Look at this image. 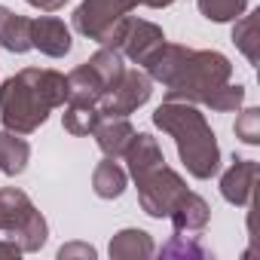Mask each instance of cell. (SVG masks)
Masks as SVG:
<instances>
[{"instance_id":"cell-28","label":"cell","mask_w":260,"mask_h":260,"mask_svg":"<svg viewBox=\"0 0 260 260\" xmlns=\"http://www.w3.org/2000/svg\"><path fill=\"white\" fill-rule=\"evenodd\" d=\"M141 4H147V7H153V10H162V7H172L175 0H141Z\"/></svg>"},{"instance_id":"cell-24","label":"cell","mask_w":260,"mask_h":260,"mask_svg":"<svg viewBox=\"0 0 260 260\" xmlns=\"http://www.w3.org/2000/svg\"><path fill=\"white\" fill-rule=\"evenodd\" d=\"M162 254H184V257L190 254V257H202L205 251H202L199 245H193V242H181V233H175V242H172V245H166V248H162Z\"/></svg>"},{"instance_id":"cell-18","label":"cell","mask_w":260,"mask_h":260,"mask_svg":"<svg viewBox=\"0 0 260 260\" xmlns=\"http://www.w3.org/2000/svg\"><path fill=\"white\" fill-rule=\"evenodd\" d=\"M92 187L101 199H116L122 190H125V172L107 156L104 162H98L95 175H92Z\"/></svg>"},{"instance_id":"cell-4","label":"cell","mask_w":260,"mask_h":260,"mask_svg":"<svg viewBox=\"0 0 260 260\" xmlns=\"http://www.w3.org/2000/svg\"><path fill=\"white\" fill-rule=\"evenodd\" d=\"M122 55L113 46L98 49L86 64H80L71 77H68V101L74 104H92L98 107V101L116 86V80L122 77Z\"/></svg>"},{"instance_id":"cell-2","label":"cell","mask_w":260,"mask_h":260,"mask_svg":"<svg viewBox=\"0 0 260 260\" xmlns=\"http://www.w3.org/2000/svg\"><path fill=\"white\" fill-rule=\"evenodd\" d=\"M153 122L178 141V153H181V159L193 178L205 181L220 169V150H217L214 132L193 104L166 101L162 107H156Z\"/></svg>"},{"instance_id":"cell-23","label":"cell","mask_w":260,"mask_h":260,"mask_svg":"<svg viewBox=\"0 0 260 260\" xmlns=\"http://www.w3.org/2000/svg\"><path fill=\"white\" fill-rule=\"evenodd\" d=\"M236 135H239L245 144H257V141H260V110H257V107H248V110L236 119Z\"/></svg>"},{"instance_id":"cell-20","label":"cell","mask_w":260,"mask_h":260,"mask_svg":"<svg viewBox=\"0 0 260 260\" xmlns=\"http://www.w3.org/2000/svg\"><path fill=\"white\" fill-rule=\"evenodd\" d=\"M248 0H199V13L211 22H233L245 13Z\"/></svg>"},{"instance_id":"cell-11","label":"cell","mask_w":260,"mask_h":260,"mask_svg":"<svg viewBox=\"0 0 260 260\" xmlns=\"http://www.w3.org/2000/svg\"><path fill=\"white\" fill-rule=\"evenodd\" d=\"M257 187V162L254 159H236V166L220 178V193L233 205H248Z\"/></svg>"},{"instance_id":"cell-21","label":"cell","mask_w":260,"mask_h":260,"mask_svg":"<svg viewBox=\"0 0 260 260\" xmlns=\"http://www.w3.org/2000/svg\"><path fill=\"white\" fill-rule=\"evenodd\" d=\"M257 16H260V13L245 16V19L236 25V31H233V40L239 43V49L248 55L251 64H257Z\"/></svg>"},{"instance_id":"cell-27","label":"cell","mask_w":260,"mask_h":260,"mask_svg":"<svg viewBox=\"0 0 260 260\" xmlns=\"http://www.w3.org/2000/svg\"><path fill=\"white\" fill-rule=\"evenodd\" d=\"M19 254H22V248L16 242H0V257H19Z\"/></svg>"},{"instance_id":"cell-6","label":"cell","mask_w":260,"mask_h":260,"mask_svg":"<svg viewBox=\"0 0 260 260\" xmlns=\"http://www.w3.org/2000/svg\"><path fill=\"white\" fill-rule=\"evenodd\" d=\"M138 4L141 0H83L74 13V28L101 46H113L128 13Z\"/></svg>"},{"instance_id":"cell-22","label":"cell","mask_w":260,"mask_h":260,"mask_svg":"<svg viewBox=\"0 0 260 260\" xmlns=\"http://www.w3.org/2000/svg\"><path fill=\"white\" fill-rule=\"evenodd\" d=\"M242 101H245V86H230V83H223L220 89H214V92L205 98V104H208L211 110H220V113L236 110Z\"/></svg>"},{"instance_id":"cell-8","label":"cell","mask_w":260,"mask_h":260,"mask_svg":"<svg viewBox=\"0 0 260 260\" xmlns=\"http://www.w3.org/2000/svg\"><path fill=\"white\" fill-rule=\"evenodd\" d=\"M150 98V77L141 71H122L116 86L98 101L101 116H128Z\"/></svg>"},{"instance_id":"cell-17","label":"cell","mask_w":260,"mask_h":260,"mask_svg":"<svg viewBox=\"0 0 260 260\" xmlns=\"http://www.w3.org/2000/svg\"><path fill=\"white\" fill-rule=\"evenodd\" d=\"M153 239L144 230H122L110 242V257H150Z\"/></svg>"},{"instance_id":"cell-15","label":"cell","mask_w":260,"mask_h":260,"mask_svg":"<svg viewBox=\"0 0 260 260\" xmlns=\"http://www.w3.org/2000/svg\"><path fill=\"white\" fill-rule=\"evenodd\" d=\"M0 46L10 52H28L31 49V19H22L0 7Z\"/></svg>"},{"instance_id":"cell-16","label":"cell","mask_w":260,"mask_h":260,"mask_svg":"<svg viewBox=\"0 0 260 260\" xmlns=\"http://www.w3.org/2000/svg\"><path fill=\"white\" fill-rule=\"evenodd\" d=\"M28 156H31V147L25 138L13 135L10 128L0 135V172L7 175H22L25 166H28Z\"/></svg>"},{"instance_id":"cell-9","label":"cell","mask_w":260,"mask_h":260,"mask_svg":"<svg viewBox=\"0 0 260 260\" xmlns=\"http://www.w3.org/2000/svg\"><path fill=\"white\" fill-rule=\"evenodd\" d=\"M162 43H166V34H162L156 25L141 22V19H125L119 37H116V43H113V49H122L132 61L147 64V61L156 55V49H159Z\"/></svg>"},{"instance_id":"cell-25","label":"cell","mask_w":260,"mask_h":260,"mask_svg":"<svg viewBox=\"0 0 260 260\" xmlns=\"http://www.w3.org/2000/svg\"><path fill=\"white\" fill-rule=\"evenodd\" d=\"M74 254H83V257H95V248H89V245H64V248L58 251V257H74Z\"/></svg>"},{"instance_id":"cell-14","label":"cell","mask_w":260,"mask_h":260,"mask_svg":"<svg viewBox=\"0 0 260 260\" xmlns=\"http://www.w3.org/2000/svg\"><path fill=\"white\" fill-rule=\"evenodd\" d=\"M132 135H135V128L128 125L125 116H110L107 122H98V125H95L98 147H101V153L110 156V159H116V156L125 153V147H128V141H132Z\"/></svg>"},{"instance_id":"cell-5","label":"cell","mask_w":260,"mask_h":260,"mask_svg":"<svg viewBox=\"0 0 260 260\" xmlns=\"http://www.w3.org/2000/svg\"><path fill=\"white\" fill-rule=\"evenodd\" d=\"M0 230L10 233V239L22 251H37L46 242V233H49L43 214L16 187L0 190Z\"/></svg>"},{"instance_id":"cell-12","label":"cell","mask_w":260,"mask_h":260,"mask_svg":"<svg viewBox=\"0 0 260 260\" xmlns=\"http://www.w3.org/2000/svg\"><path fill=\"white\" fill-rule=\"evenodd\" d=\"M208 205L202 196L184 190V196L175 202V208L169 211V220L175 223V233H199L205 223H208Z\"/></svg>"},{"instance_id":"cell-19","label":"cell","mask_w":260,"mask_h":260,"mask_svg":"<svg viewBox=\"0 0 260 260\" xmlns=\"http://www.w3.org/2000/svg\"><path fill=\"white\" fill-rule=\"evenodd\" d=\"M101 122V110L92 107V104H74L68 101V110H64V128L71 135H89L95 132V125Z\"/></svg>"},{"instance_id":"cell-3","label":"cell","mask_w":260,"mask_h":260,"mask_svg":"<svg viewBox=\"0 0 260 260\" xmlns=\"http://www.w3.org/2000/svg\"><path fill=\"white\" fill-rule=\"evenodd\" d=\"M230 74H233V64H230L226 55L208 52V49H202V52L187 49V55L181 58L178 71L166 83V89H169L166 101H181L184 98V101H202L205 104V98L214 89L230 83Z\"/></svg>"},{"instance_id":"cell-7","label":"cell","mask_w":260,"mask_h":260,"mask_svg":"<svg viewBox=\"0 0 260 260\" xmlns=\"http://www.w3.org/2000/svg\"><path fill=\"white\" fill-rule=\"evenodd\" d=\"M138 181V199H141V208L150 214V217H169V211L175 208V202L184 196V181L178 172H172L166 162H159L156 169L144 172L135 178Z\"/></svg>"},{"instance_id":"cell-26","label":"cell","mask_w":260,"mask_h":260,"mask_svg":"<svg viewBox=\"0 0 260 260\" xmlns=\"http://www.w3.org/2000/svg\"><path fill=\"white\" fill-rule=\"evenodd\" d=\"M31 7H37V10H46V13H55V10H61L68 0H28Z\"/></svg>"},{"instance_id":"cell-13","label":"cell","mask_w":260,"mask_h":260,"mask_svg":"<svg viewBox=\"0 0 260 260\" xmlns=\"http://www.w3.org/2000/svg\"><path fill=\"white\" fill-rule=\"evenodd\" d=\"M125 162H128V172H132V178H138V175H144V172H150V169H156L159 162H166L162 159V150H159V144H156V138L153 135H132V141H128V147H125Z\"/></svg>"},{"instance_id":"cell-1","label":"cell","mask_w":260,"mask_h":260,"mask_svg":"<svg viewBox=\"0 0 260 260\" xmlns=\"http://www.w3.org/2000/svg\"><path fill=\"white\" fill-rule=\"evenodd\" d=\"M68 101V77L58 71L25 68L0 86V119L10 132L31 135L46 122L49 110Z\"/></svg>"},{"instance_id":"cell-10","label":"cell","mask_w":260,"mask_h":260,"mask_svg":"<svg viewBox=\"0 0 260 260\" xmlns=\"http://www.w3.org/2000/svg\"><path fill=\"white\" fill-rule=\"evenodd\" d=\"M31 49H40L52 58H61L71 52V31L61 19L40 16L31 19Z\"/></svg>"}]
</instances>
